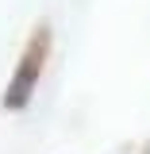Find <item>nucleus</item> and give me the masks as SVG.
<instances>
[{
	"label": "nucleus",
	"instance_id": "f257e3e1",
	"mask_svg": "<svg viewBox=\"0 0 150 154\" xmlns=\"http://www.w3.org/2000/svg\"><path fill=\"white\" fill-rule=\"evenodd\" d=\"M46 46H50V31H46V27H38L35 38L27 42L23 58H19V62H16V69H12L8 89H4V108H8V112H19V108H27V104H31L35 85H38V77H42Z\"/></svg>",
	"mask_w": 150,
	"mask_h": 154
}]
</instances>
